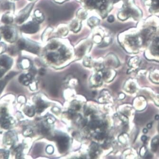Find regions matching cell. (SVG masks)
Returning <instances> with one entry per match:
<instances>
[{
    "label": "cell",
    "instance_id": "5b68a950",
    "mask_svg": "<svg viewBox=\"0 0 159 159\" xmlns=\"http://www.w3.org/2000/svg\"><path fill=\"white\" fill-rule=\"evenodd\" d=\"M33 5V4L32 3L30 4L29 5H28L27 7H26L22 11L20 12L19 16L18 17L17 20L19 23H22L27 18L29 15L30 12L32 9Z\"/></svg>",
    "mask_w": 159,
    "mask_h": 159
},
{
    "label": "cell",
    "instance_id": "7a4b0ae2",
    "mask_svg": "<svg viewBox=\"0 0 159 159\" xmlns=\"http://www.w3.org/2000/svg\"><path fill=\"white\" fill-rule=\"evenodd\" d=\"M18 44L19 48L20 49H26L35 53H37L38 51H39V47L37 46L32 44L30 43H28L23 39H20L18 41Z\"/></svg>",
    "mask_w": 159,
    "mask_h": 159
},
{
    "label": "cell",
    "instance_id": "cb8c5ba5",
    "mask_svg": "<svg viewBox=\"0 0 159 159\" xmlns=\"http://www.w3.org/2000/svg\"><path fill=\"white\" fill-rule=\"evenodd\" d=\"M57 47V44L56 43H55L52 44L50 46V48H51V49H55Z\"/></svg>",
    "mask_w": 159,
    "mask_h": 159
},
{
    "label": "cell",
    "instance_id": "d4e9b609",
    "mask_svg": "<svg viewBox=\"0 0 159 159\" xmlns=\"http://www.w3.org/2000/svg\"><path fill=\"white\" fill-rule=\"evenodd\" d=\"M39 73L41 76H43L44 75L45 73V70L43 69H41L39 70Z\"/></svg>",
    "mask_w": 159,
    "mask_h": 159
},
{
    "label": "cell",
    "instance_id": "9a60e30c",
    "mask_svg": "<svg viewBox=\"0 0 159 159\" xmlns=\"http://www.w3.org/2000/svg\"><path fill=\"white\" fill-rule=\"evenodd\" d=\"M99 20L97 18L93 17L90 19L89 20V24L90 26H94L98 23Z\"/></svg>",
    "mask_w": 159,
    "mask_h": 159
},
{
    "label": "cell",
    "instance_id": "8fae6325",
    "mask_svg": "<svg viewBox=\"0 0 159 159\" xmlns=\"http://www.w3.org/2000/svg\"><path fill=\"white\" fill-rule=\"evenodd\" d=\"M103 122L98 121H93L90 123L89 126L91 129H95L97 128H101L104 126Z\"/></svg>",
    "mask_w": 159,
    "mask_h": 159
},
{
    "label": "cell",
    "instance_id": "ffe728a7",
    "mask_svg": "<svg viewBox=\"0 0 159 159\" xmlns=\"http://www.w3.org/2000/svg\"><path fill=\"white\" fill-rule=\"evenodd\" d=\"M105 137V134L104 133H99V134H97V136H96V138L98 140H102V139H104Z\"/></svg>",
    "mask_w": 159,
    "mask_h": 159
},
{
    "label": "cell",
    "instance_id": "5bb4252c",
    "mask_svg": "<svg viewBox=\"0 0 159 159\" xmlns=\"http://www.w3.org/2000/svg\"><path fill=\"white\" fill-rule=\"evenodd\" d=\"M153 51L155 53L159 54V39H157L153 43Z\"/></svg>",
    "mask_w": 159,
    "mask_h": 159
},
{
    "label": "cell",
    "instance_id": "30bf717a",
    "mask_svg": "<svg viewBox=\"0 0 159 159\" xmlns=\"http://www.w3.org/2000/svg\"><path fill=\"white\" fill-rule=\"evenodd\" d=\"M47 104L43 101L39 99L38 100L36 103V110L38 113L43 112L44 109L47 107Z\"/></svg>",
    "mask_w": 159,
    "mask_h": 159
},
{
    "label": "cell",
    "instance_id": "7402d4cb",
    "mask_svg": "<svg viewBox=\"0 0 159 159\" xmlns=\"http://www.w3.org/2000/svg\"><path fill=\"white\" fill-rule=\"evenodd\" d=\"M5 71H6V70H5V69L0 68V78L2 77V76H3V75L5 73Z\"/></svg>",
    "mask_w": 159,
    "mask_h": 159
},
{
    "label": "cell",
    "instance_id": "ac0fdd59",
    "mask_svg": "<svg viewBox=\"0 0 159 159\" xmlns=\"http://www.w3.org/2000/svg\"><path fill=\"white\" fill-rule=\"evenodd\" d=\"M5 80H0V94L2 92L5 85H6V83Z\"/></svg>",
    "mask_w": 159,
    "mask_h": 159
},
{
    "label": "cell",
    "instance_id": "52a82bcc",
    "mask_svg": "<svg viewBox=\"0 0 159 159\" xmlns=\"http://www.w3.org/2000/svg\"><path fill=\"white\" fill-rule=\"evenodd\" d=\"M12 60L7 56L0 57V66H2L5 70H9L12 66Z\"/></svg>",
    "mask_w": 159,
    "mask_h": 159
},
{
    "label": "cell",
    "instance_id": "484cf974",
    "mask_svg": "<svg viewBox=\"0 0 159 159\" xmlns=\"http://www.w3.org/2000/svg\"><path fill=\"white\" fill-rule=\"evenodd\" d=\"M147 137H146V136H144V135L142 136V138H141V140L143 141V142H145V141H146V140H147Z\"/></svg>",
    "mask_w": 159,
    "mask_h": 159
},
{
    "label": "cell",
    "instance_id": "e0dca14e",
    "mask_svg": "<svg viewBox=\"0 0 159 159\" xmlns=\"http://www.w3.org/2000/svg\"><path fill=\"white\" fill-rule=\"evenodd\" d=\"M2 21L5 23H10L12 22V19L8 15H4L2 17Z\"/></svg>",
    "mask_w": 159,
    "mask_h": 159
},
{
    "label": "cell",
    "instance_id": "603a6c76",
    "mask_svg": "<svg viewBox=\"0 0 159 159\" xmlns=\"http://www.w3.org/2000/svg\"><path fill=\"white\" fill-rule=\"evenodd\" d=\"M108 21L109 22H112L114 21V17L113 16H110L108 18Z\"/></svg>",
    "mask_w": 159,
    "mask_h": 159
},
{
    "label": "cell",
    "instance_id": "7c38bea8",
    "mask_svg": "<svg viewBox=\"0 0 159 159\" xmlns=\"http://www.w3.org/2000/svg\"><path fill=\"white\" fill-rule=\"evenodd\" d=\"M24 112L27 116L32 117L34 115V108L32 107H26L24 109Z\"/></svg>",
    "mask_w": 159,
    "mask_h": 159
},
{
    "label": "cell",
    "instance_id": "f1b7e54d",
    "mask_svg": "<svg viewBox=\"0 0 159 159\" xmlns=\"http://www.w3.org/2000/svg\"><path fill=\"white\" fill-rule=\"evenodd\" d=\"M155 119H156V120H159V115H156V116H155Z\"/></svg>",
    "mask_w": 159,
    "mask_h": 159
},
{
    "label": "cell",
    "instance_id": "83f0119b",
    "mask_svg": "<svg viewBox=\"0 0 159 159\" xmlns=\"http://www.w3.org/2000/svg\"><path fill=\"white\" fill-rule=\"evenodd\" d=\"M147 132H148V130H147L146 129H144L143 130V133H144V134H146V133H147Z\"/></svg>",
    "mask_w": 159,
    "mask_h": 159
},
{
    "label": "cell",
    "instance_id": "277c9868",
    "mask_svg": "<svg viewBox=\"0 0 159 159\" xmlns=\"http://www.w3.org/2000/svg\"><path fill=\"white\" fill-rule=\"evenodd\" d=\"M39 25L35 22H30L25 24L21 28V30L27 33H34L38 30Z\"/></svg>",
    "mask_w": 159,
    "mask_h": 159
},
{
    "label": "cell",
    "instance_id": "4fadbf2b",
    "mask_svg": "<svg viewBox=\"0 0 159 159\" xmlns=\"http://www.w3.org/2000/svg\"><path fill=\"white\" fill-rule=\"evenodd\" d=\"M159 146V139L155 138L153 139L152 142V148L153 151H156Z\"/></svg>",
    "mask_w": 159,
    "mask_h": 159
},
{
    "label": "cell",
    "instance_id": "4316f807",
    "mask_svg": "<svg viewBox=\"0 0 159 159\" xmlns=\"http://www.w3.org/2000/svg\"><path fill=\"white\" fill-rule=\"evenodd\" d=\"M147 127L148 128H151L152 127V125L151 124H149L147 125Z\"/></svg>",
    "mask_w": 159,
    "mask_h": 159
},
{
    "label": "cell",
    "instance_id": "ba28073f",
    "mask_svg": "<svg viewBox=\"0 0 159 159\" xmlns=\"http://www.w3.org/2000/svg\"><path fill=\"white\" fill-rule=\"evenodd\" d=\"M17 136L12 132H9L5 134L4 141L8 145H12L16 142Z\"/></svg>",
    "mask_w": 159,
    "mask_h": 159
},
{
    "label": "cell",
    "instance_id": "6da1fadb",
    "mask_svg": "<svg viewBox=\"0 0 159 159\" xmlns=\"http://www.w3.org/2000/svg\"><path fill=\"white\" fill-rule=\"evenodd\" d=\"M13 122L9 116L7 109L5 107H0V125L3 129L10 128Z\"/></svg>",
    "mask_w": 159,
    "mask_h": 159
},
{
    "label": "cell",
    "instance_id": "3957f363",
    "mask_svg": "<svg viewBox=\"0 0 159 159\" xmlns=\"http://www.w3.org/2000/svg\"><path fill=\"white\" fill-rule=\"evenodd\" d=\"M2 32L3 37L8 41H12L15 39V33L11 28L9 27H4L2 28Z\"/></svg>",
    "mask_w": 159,
    "mask_h": 159
},
{
    "label": "cell",
    "instance_id": "9c48e42d",
    "mask_svg": "<svg viewBox=\"0 0 159 159\" xmlns=\"http://www.w3.org/2000/svg\"><path fill=\"white\" fill-rule=\"evenodd\" d=\"M32 80V76L31 75L22 74L19 78V80L20 83L23 85L28 86L31 83Z\"/></svg>",
    "mask_w": 159,
    "mask_h": 159
},
{
    "label": "cell",
    "instance_id": "2e32d148",
    "mask_svg": "<svg viewBox=\"0 0 159 159\" xmlns=\"http://www.w3.org/2000/svg\"><path fill=\"white\" fill-rule=\"evenodd\" d=\"M35 14L36 18L37 20L38 21H43V14L40 12V11H39V10L36 11Z\"/></svg>",
    "mask_w": 159,
    "mask_h": 159
},
{
    "label": "cell",
    "instance_id": "8992f818",
    "mask_svg": "<svg viewBox=\"0 0 159 159\" xmlns=\"http://www.w3.org/2000/svg\"><path fill=\"white\" fill-rule=\"evenodd\" d=\"M57 142L61 152H64L68 149L69 140L67 137L62 136L57 137Z\"/></svg>",
    "mask_w": 159,
    "mask_h": 159
},
{
    "label": "cell",
    "instance_id": "d6986e66",
    "mask_svg": "<svg viewBox=\"0 0 159 159\" xmlns=\"http://www.w3.org/2000/svg\"><path fill=\"white\" fill-rule=\"evenodd\" d=\"M48 58L49 61L52 62L55 61L56 60L55 55L53 53L49 54L48 56Z\"/></svg>",
    "mask_w": 159,
    "mask_h": 159
},
{
    "label": "cell",
    "instance_id": "44dd1931",
    "mask_svg": "<svg viewBox=\"0 0 159 159\" xmlns=\"http://www.w3.org/2000/svg\"><path fill=\"white\" fill-rule=\"evenodd\" d=\"M46 151L48 153H49V154H52L54 151L53 147L52 146H51V145H50V146H48L47 148Z\"/></svg>",
    "mask_w": 159,
    "mask_h": 159
}]
</instances>
